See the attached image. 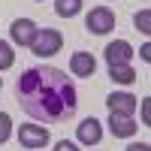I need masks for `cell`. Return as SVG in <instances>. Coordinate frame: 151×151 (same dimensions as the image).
<instances>
[{
    "mask_svg": "<svg viewBox=\"0 0 151 151\" xmlns=\"http://www.w3.org/2000/svg\"><path fill=\"white\" fill-rule=\"evenodd\" d=\"M70 73L79 76V79H91L97 73V60L91 52H73L70 55Z\"/></svg>",
    "mask_w": 151,
    "mask_h": 151,
    "instance_id": "obj_8",
    "label": "cell"
},
{
    "mask_svg": "<svg viewBox=\"0 0 151 151\" xmlns=\"http://www.w3.org/2000/svg\"><path fill=\"white\" fill-rule=\"evenodd\" d=\"M76 139H79V145H100V139H103V124L97 118H85L82 124H76Z\"/></svg>",
    "mask_w": 151,
    "mask_h": 151,
    "instance_id": "obj_7",
    "label": "cell"
},
{
    "mask_svg": "<svg viewBox=\"0 0 151 151\" xmlns=\"http://www.w3.org/2000/svg\"><path fill=\"white\" fill-rule=\"evenodd\" d=\"M48 130L42 127V124H21L18 127V142H21V148H45L48 145Z\"/></svg>",
    "mask_w": 151,
    "mask_h": 151,
    "instance_id": "obj_5",
    "label": "cell"
},
{
    "mask_svg": "<svg viewBox=\"0 0 151 151\" xmlns=\"http://www.w3.org/2000/svg\"><path fill=\"white\" fill-rule=\"evenodd\" d=\"M60 48H64V36H60V30H52V27H40V33H36V40L30 45V52L36 58H52L58 55Z\"/></svg>",
    "mask_w": 151,
    "mask_h": 151,
    "instance_id": "obj_2",
    "label": "cell"
},
{
    "mask_svg": "<svg viewBox=\"0 0 151 151\" xmlns=\"http://www.w3.org/2000/svg\"><path fill=\"white\" fill-rule=\"evenodd\" d=\"M9 136H12V118L6 115V112H0V145H3Z\"/></svg>",
    "mask_w": 151,
    "mask_h": 151,
    "instance_id": "obj_15",
    "label": "cell"
},
{
    "mask_svg": "<svg viewBox=\"0 0 151 151\" xmlns=\"http://www.w3.org/2000/svg\"><path fill=\"white\" fill-rule=\"evenodd\" d=\"M133 24H136V30L151 33V9H139V12H136V18H133Z\"/></svg>",
    "mask_w": 151,
    "mask_h": 151,
    "instance_id": "obj_14",
    "label": "cell"
},
{
    "mask_svg": "<svg viewBox=\"0 0 151 151\" xmlns=\"http://www.w3.org/2000/svg\"><path fill=\"white\" fill-rule=\"evenodd\" d=\"M106 106H109L112 115H127V118H133V112H136V106H139V100H136L133 94H127V91H115V94L106 97Z\"/></svg>",
    "mask_w": 151,
    "mask_h": 151,
    "instance_id": "obj_6",
    "label": "cell"
},
{
    "mask_svg": "<svg viewBox=\"0 0 151 151\" xmlns=\"http://www.w3.org/2000/svg\"><path fill=\"white\" fill-rule=\"evenodd\" d=\"M139 55H142V60H151V45H148V42L139 48Z\"/></svg>",
    "mask_w": 151,
    "mask_h": 151,
    "instance_id": "obj_19",
    "label": "cell"
},
{
    "mask_svg": "<svg viewBox=\"0 0 151 151\" xmlns=\"http://www.w3.org/2000/svg\"><path fill=\"white\" fill-rule=\"evenodd\" d=\"M103 58H106V64H130L133 60V45L127 40H115V42L106 45Z\"/></svg>",
    "mask_w": 151,
    "mask_h": 151,
    "instance_id": "obj_9",
    "label": "cell"
},
{
    "mask_svg": "<svg viewBox=\"0 0 151 151\" xmlns=\"http://www.w3.org/2000/svg\"><path fill=\"white\" fill-rule=\"evenodd\" d=\"M12 60H15V52H12V42L0 40V70H9Z\"/></svg>",
    "mask_w": 151,
    "mask_h": 151,
    "instance_id": "obj_13",
    "label": "cell"
},
{
    "mask_svg": "<svg viewBox=\"0 0 151 151\" xmlns=\"http://www.w3.org/2000/svg\"><path fill=\"white\" fill-rule=\"evenodd\" d=\"M127 151H151V145L148 142H133V145H127Z\"/></svg>",
    "mask_w": 151,
    "mask_h": 151,
    "instance_id": "obj_18",
    "label": "cell"
},
{
    "mask_svg": "<svg viewBox=\"0 0 151 151\" xmlns=\"http://www.w3.org/2000/svg\"><path fill=\"white\" fill-rule=\"evenodd\" d=\"M85 27L91 30V33H97V36L109 33L112 27H115V12H112L109 6H94V9L85 15Z\"/></svg>",
    "mask_w": 151,
    "mask_h": 151,
    "instance_id": "obj_3",
    "label": "cell"
},
{
    "mask_svg": "<svg viewBox=\"0 0 151 151\" xmlns=\"http://www.w3.org/2000/svg\"><path fill=\"white\" fill-rule=\"evenodd\" d=\"M15 100L33 121L58 124L76 115V82L58 67H27L15 82Z\"/></svg>",
    "mask_w": 151,
    "mask_h": 151,
    "instance_id": "obj_1",
    "label": "cell"
},
{
    "mask_svg": "<svg viewBox=\"0 0 151 151\" xmlns=\"http://www.w3.org/2000/svg\"><path fill=\"white\" fill-rule=\"evenodd\" d=\"M109 79L118 85H133L136 70H133V64H109Z\"/></svg>",
    "mask_w": 151,
    "mask_h": 151,
    "instance_id": "obj_11",
    "label": "cell"
},
{
    "mask_svg": "<svg viewBox=\"0 0 151 151\" xmlns=\"http://www.w3.org/2000/svg\"><path fill=\"white\" fill-rule=\"evenodd\" d=\"M36 33H40V27H36V21L33 18H15L9 24V40H12V45H33V40H36Z\"/></svg>",
    "mask_w": 151,
    "mask_h": 151,
    "instance_id": "obj_4",
    "label": "cell"
},
{
    "mask_svg": "<svg viewBox=\"0 0 151 151\" xmlns=\"http://www.w3.org/2000/svg\"><path fill=\"white\" fill-rule=\"evenodd\" d=\"M36 3H42V0H36Z\"/></svg>",
    "mask_w": 151,
    "mask_h": 151,
    "instance_id": "obj_21",
    "label": "cell"
},
{
    "mask_svg": "<svg viewBox=\"0 0 151 151\" xmlns=\"http://www.w3.org/2000/svg\"><path fill=\"white\" fill-rule=\"evenodd\" d=\"M142 124H151V100H142Z\"/></svg>",
    "mask_w": 151,
    "mask_h": 151,
    "instance_id": "obj_17",
    "label": "cell"
},
{
    "mask_svg": "<svg viewBox=\"0 0 151 151\" xmlns=\"http://www.w3.org/2000/svg\"><path fill=\"white\" fill-rule=\"evenodd\" d=\"M0 88H3V79H0Z\"/></svg>",
    "mask_w": 151,
    "mask_h": 151,
    "instance_id": "obj_20",
    "label": "cell"
},
{
    "mask_svg": "<svg viewBox=\"0 0 151 151\" xmlns=\"http://www.w3.org/2000/svg\"><path fill=\"white\" fill-rule=\"evenodd\" d=\"M55 12L60 18H76L82 12V0H55Z\"/></svg>",
    "mask_w": 151,
    "mask_h": 151,
    "instance_id": "obj_12",
    "label": "cell"
},
{
    "mask_svg": "<svg viewBox=\"0 0 151 151\" xmlns=\"http://www.w3.org/2000/svg\"><path fill=\"white\" fill-rule=\"evenodd\" d=\"M55 151H82V148L76 145V142H70V139H60V142L55 145Z\"/></svg>",
    "mask_w": 151,
    "mask_h": 151,
    "instance_id": "obj_16",
    "label": "cell"
},
{
    "mask_svg": "<svg viewBox=\"0 0 151 151\" xmlns=\"http://www.w3.org/2000/svg\"><path fill=\"white\" fill-rule=\"evenodd\" d=\"M109 130H112L115 139H130V136H136L139 124H136L133 118H127V115H112L109 112Z\"/></svg>",
    "mask_w": 151,
    "mask_h": 151,
    "instance_id": "obj_10",
    "label": "cell"
}]
</instances>
